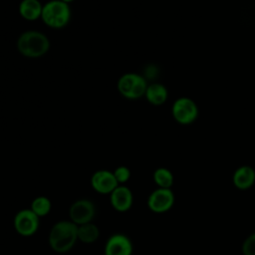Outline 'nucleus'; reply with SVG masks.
<instances>
[{
  "mask_svg": "<svg viewBox=\"0 0 255 255\" xmlns=\"http://www.w3.org/2000/svg\"><path fill=\"white\" fill-rule=\"evenodd\" d=\"M78 242V225L71 220H60L54 223L48 235L50 248L56 253L71 251Z\"/></svg>",
  "mask_w": 255,
  "mask_h": 255,
  "instance_id": "1",
  "label": "nucleus"
},
{
  "mask_svg": "<svg viewBox=\"0 0 255 255\" xmlns=\"http://www.w3.org/2000/svg\"><path fill=\"white\" fill-rule=\"evenodd\" d=\"M50 40L46 34L29 30L21 33L17 39L16 47L18 52L26 58H40L48 53L50 50Z\"/></svg>",
  "mask_w": 255,
  "mask_h": 255,
  "instance_id": "2",
  "label": "nucleus"
},
{
  "mask_svg": "<svg viewBox=\"0 0 255 255\" xmlns=\"http://www.w3.org/2000/svg\"><path fill=\"white\" fill-rule=\"evenodd\" d=\"M71 17L70 5L61 0H50L43 4L41 20L52 29H63L69 24Z\"/></svg>",
  "mask_w": 255,
  "mask_h": 255,
  "instance_id": "3",
  "label": "nucleus"
},
{
  "mask_svg": "<svg viewBox=\"0 0 255 255\" xmlns=\"http://www.w3.org/2000/svg\"><path fill=\"white\" fill-rule=\"evenodd\" d=\"M146 80L136 73H126L118 80L119 93L128 100H137L144 96L147 88Z\"/></svg>",
  "mask_w": 255,
  "mask_h": 255,
  "instance_id": "4",
  "label": "nucleus"
},
{
  "mask_svg": "<svg viewBox=\"0 0 255 255\" xmlns=\"http://www.w3.org/2000/svg\"><path fill=\"white\" fill-rule=\"evenodd\" d=\"M171 114L178 124L186 126L192 124L197 119L199 111L196 103L192 99L181 97L173 103Z\"/></svg>",
  "mask_w": 255,
  "mask_h": 255,
  "instance_id": "5",
  "label": "nucleus"
},
{
  "mask_svg": "<svg viewBox=\"0 0 255 255\" xmlns=\"http://www.w3.org/2000/svg\"><path fill=\"white\" fill-rule=\"evenodd\" d=\"M13 226L19 235L30 237L37 233L40 227V217L30 208L21 209L14 216Z\"/></svg>",
  "mask_w": 255,
  "mask_h": 255,
  "instance_id": "6",
  "label": "nucleus"
},
{
  "mask_svg": "<svg viewBox=\"0 0 255 255\" xmlns=\"http://www.w3.org/2000/svg\"><path fill=\"white\" fill-rule=\"evenodd\" d=\"M97 214L95 203L89 198H79L75 200L69 208V217L76 225L93 222Z\"/></svg>",
  "mask_w": 255,
  "mask_h": 255,
  "instance_id": "7",
  "label": "nucleus"
},
{
  "mask_svg": "<svg viewBox=\"0 0 255 255\" xmlns=\"http://www.w3.org/2000/svg\"><path fill=\"white\" fill-rule=\"evenodd\" d=\"M175 202V196L171 188L157 187L152 190L146 200L149 210L154 213H164L170 210Z\"/></svg>",
  "mask_w": 255,
  "mask_h": 255,
  "instance_id": "8",
  "label": "nucleus"
},
{
  "mask_svg": "<svg viewBox=\"0 0 255 255\" xmlns=\"http://www.w3.org/2000/svg\"><path fill=\"white\" fill-rule=\"evenodd\" d=\"M133 244L131 239L124 233L112 234L104 247L105 255H132Z\"/></svg>",
  "mask_w": 255,
  "mask_h": 255,
  "instance_id": "9",
  "label": "nucleus"
},
{
  "mask_svg": "<svg viewBox=\"0 0 255 255\" xmlns=\"http://www.w3.org/2000/svg\"><path fill=\"white\" fill-rule=\"evenodd\" d=\"M118 185L114 172L111 170L99 169L91 176V186L100 194H110Z\"/></svg>",
  "mask_w": 255,
  "mask_h": 255,
  "instance_id": "10",
  "label": "nucleus"
},
{
  "mask_svg": "<svg viewBox=\"0 0 255 255\" xmlns=\"http://www.w3.org/2000/svg\"><path fill=\"white\" fill-rule=\"evenodd\" d=\"M109 195L111 205L116 211L127 212L132 207L133 194L127 185L119 184Z\"/></svg>",
  "mask_w": 255,
  "mask_h": 255,
  "instance_id": "11",
  "label": "nucleus"
},
{
  "mask_svg": "<svg viewBox=\"0 0 255 255\" xmlns=\"http://www.w3.org/2000/svg\"><path fill=\"white\" fill-rule=\"evenodd\" d=\"M232 181L236 188L247 190L255 183V169L250 165H241L235 169Z\"/></svg>",
  "mask_w": 255,
  "mask_h": 255,
  "instance_id": "12",
  "label": "nucleus"
},
{
  "mask_svg": "<svg viewBox=\"0 0 255 255\" xmlns=\"http://www.w3.org/2000/svg\"><path fill=\"white\" fill-rule=\"evenodd\" d=\"M43 4L39 0H21L18 11L20 16L27 21H36L41 19Z\"/></svg>",
  "mask_w": 255,
  "mask_h": 255,
  "instance_id": "13",
  "label": "nucleus"
},
{
  "mask_svg": "<svg viewBox=\"0 0 255 255\" xmlns=\"http://www.w3.org/2000/svg\"><path fill=\"white\" fill-rule=\"evenodd\" d=\"M144 97L149 104L153 106H160L166 102L168 92L164 85L160 83H152L147 86Z\"/></svg>",
  "mask_w": 255,
  "mask_h": 255,
  "instance_id": "14",
  "label": "nucleus"
},
{
  "mask_svg": "<svg viewBox=\"0 0 255 255\" xmlns=\"http://www.w3.org/2000/svg\"><path fill=\"white\" fill-rule=\"evenodd\" d=\"M101 235L100 228L94 223L89 222L82 225H78V241L91 244L96 242Z\"/></svg>",
  "mask_w": 255,
  "mask_h": 255,
  "instance_id": "15",
  "label": "nucleus"
},
{
  "mask_svg": "<svg viewBox=\"0 0 255 255\" xmlns=\"http://www.w3.org/2000/svg\"><path fill=\"white\" fill-rule=\"evenodd\" d=\"M152 179L157 187L171 188L174 182V176L172 172L166 167H158L153 171Z\"/></svg>",
  "mask_w": 255,
  "mask_h": 255,
  "instance_id": "16",
  "label": "nucleus"
},
{
  "mask_svg": "<svg viewBox=\"0 0 255 255\" xmlns=\"http://www.w3.org/2000/svg\"><path fill=\"white\" fill-rule=\"evenodd\" d=\"M30 209L38 215L40 218L47 216L51 210H52V202L50 198L44 195H39L35 197L31 204H30Z\"/></svg>",
  "mask_w": 255,
  "mask_h": 255,
  "instance_id": "17",
  "label": "nucleus"
},
{
  "mask_svg": "<svg viewBox=\"0 0 255 255\" xmlns=\"http://www.w3.org/2000/svg\"><path fill=\"white\" fill-rule=\"evenodd\" d=\"M113 172H114V175L119 184L127 183L131 176L130 169L126 165H120V166L116 167Z\"/></svg>",
  "mask_w": 255,
  "mask_h": 255,
  "instance_id": "18",
  "label": "nucleus"
},
{
  "mask_svg": "<svg viewBox=\"0 0 255 255\" xmlns=\"http://www.w3.org/2000/svg\"><path fill=\"white\" fill-rule=\"evenodd\" d=\"M241 251L243 255H255V231L244 239Z\"/></svg>",
  "mask_w": 255,
  "mask_h": 255,
  "instance_id": "19",
  "label": "nucleus"
},
{
  "mask_svg": "<svg viewBox=\"0 0 255 255\" xmlns=\"http://www.w3.org/2000/svg\"><path fill=\"white\" fill-rule=\"evenodd\" d=\"M61 1L65 2V3H67V4H70V3H71V2H73L74 0H61Z\"/></svg>",
  "mask_w": 255,
  "mask_h": 255,
  "instance_id": "20",
  "label": "nucleus"
},
{
  "mask_svg": "<svg viewBox=\"0 0 255 255\" xmlns=\"http://www.w3.org/2000/svg\"><path fill=\"white\" fill-rule=\"evenodd\" d=\"M102 255H105V254H104V253H103V254H102Z\"/></svg>",
  "mask_w": 255,
  "mask_h": 255,
  "instance_id": "21",
  "label": "nucleus"
}]
</instances>
